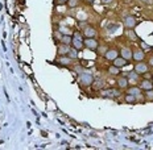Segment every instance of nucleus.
Wrapping results in <instances>:
<instances>
[{"label": "nucleus", "mask_w": 153, "mask_h": 150, "mask_svg": "<svg viewBox=\"0 0 153 150\" xmlns=\"http://www.w3.org/2000/svg\"><path fill=\"white\" fill-rule=\"evenodd\" d=\"M71 46L76 49V50H82L85 46V40L82 38V34L78 32H75L73 34V40H71Z\"/></svg>", "instance_id": "nucleus-1"}, {"label": "nucleus", "mask_w": 153, "mask_h": 150, "mask_svg": "<svg viewBox=\"0 0 153 150\" xmlns=\"http://www.w3.org/2000/svg\"><path fill=\"white\" fill-rule=\"evenodd\" d=\"M135 71H136L139 75L146 74V72L149 71V65H146V63H144L140 61V62H137L136 65H135Z\"/></svg>", "instance_id": "nucleus-2"}, {"label": "nucleus", "mask_w": 153, "mask_h": 150, "mask_svg": "<svg viewBox=\"0 0 153 150\" xmlns=\"http://www.w3.org/2000/svg\"><path fill=\"white\" fill-rule=\"evenodd\" d=\"M79 82L83 86H91L94 82V76L88 74V72H82L81 76H79Z\"/></svg>", "instance_id": "nucleus-3"}, {"label": "nucleus", "mask_w": 153, "mask_h": 150, "mask_svg": "<svg viewBox=\"0 0 153 150\" xmlns=\"http://www.w3.org/2000/svg\"><path fill=\"white\" fill-rule=\"evenodd\" d=\"M103 97H110V99H114V97H118L120 92H119L118 88H110V90H103L102 92H100Z\"/></svg>", "instance_id": "nucleus-4"}, {"label": "nucleus", "mask_w": 153, "mask_h": 150, "mask_svg": "<svg viewBox=\"0 0 153 150\" xmlns=\"http://www.w3.org/2000/svg\"><path fill=\"white\" fill-rule=\"evenodd\" d=\"M124 26H125V29H133L135 26L137 25V20L135 19L133 16H127L124 19Z\"/></svg>", "instance_id": "nucleus-5"}, {"label": "nucleus", "mask_w": 153, "mask_h": 150, "mask_svg": "<svg viewBox=\"0 0 153 150\" xmlns=\"http://www.w3.org/2000/svg\"><path fill=\"white\" fill-rule=\"evenodd\" d=\"M85 46L87 49H91V50H96V48L99 46V42L95 38H86L85 40Z\"/></svg>", "instance_id": "nucleus-6"}, {"label": "nucleus", "mask_w": 153, "mask_h": 150, "mask_svg": "<svg viewBox=\"0 0 153 150\" xmlns=\"http://www.w3.org/2000/svg\"><path fill=\"white\" fill-rule=\"evenodd\" d=\"M132 56H133V51L131 50L129 48H123L120 50V57H123L124 59L131 61V59H132Z\"/></svg>", "instance_id": "nucleus-7"}, {"label": "nucleus", "mask_w": 153, "mask_h": 150, "mask_svg": "<svg viewBox=\"0 0 153 150\" xmlns=\"http://www.w3.org/2000/svg\"><path fill=\"white\" fill-rule=\"evenodd\" d=\"M145 58V51L141 50V49H137V50L133 51V56H132V59L136 61V62H140Z\"/></svg>", "instance_id": "nucleus-8"}, {"label": "nucleus", "mask_w": 153, "mask_h": 150, "mask_svg": "<svg viewBox=\"0 0 153 150\" xmlns=\"http://www.w3.org/2000/svg\"><path fill=\"white\" fill-rule=\"evenodd\" d=\"M116 57H119V51L116 49H111V50H107L104 54V58L107 61H114Z\"/></svg>", "instance_id": "nucleus-9"}, {"label": "nucleus", "mask_w": 153, "mask_h": 150, "mask_svg": "<svg viewBox=\"0 0 153 150\" xmlns=\"http://www.w3.org/2000/svg\"><path fill=\"white\" fill-rule=\"evenodd\" d=\"M96 34V30L93 28V26H86V28L83 29V36L86 38H94Z\"/></svg>", "instance_id": "nucleus-10"}, {"label": "nucleus", "mask_w": 153, "mask_h": 150, "mask_svg": "<svg viewBox=\"0 0 153 150\" xmlns=\"http://www.w3.org/2000/svg\"><path fill=\"white\" fill-rule=\"evenodd\" d=\"M127 63H128V61L127 59H124L123 57H116L114 61H112V65H115L116 67H124V66H127Z\"/></svg>", "instance_id": "nucleus-11"}, {"label": "nucleus", "mask_w": 153, "mask_h": 150, "mask_svg": "<svg viewBox=\"0 0 153 150\" xmlns=\"http://www.w3.org/2000/svg\"><path fill=\"white\" fill-rule=\"evenodd\" d=\"M70 45H65V44H61V45H58V51L57 53L60 54V56H67L69 54V51H70Z\"/></svg>", "instance_id": "nucleus-12"}, {"label": "nucleus", "mask_w": 153, "mask_h": 150, "mask_svg": "<svg viewBox=\"0 0 153 150\" xmlns=\"http://www.w3.org/2000/svg\"><path fill=\"white\" fill-rule=\"evenodd\" d=\"M58 63L61 66H70L73 63V59L69 56H61V58L58 59Z\"/></svg>", "instance_id": "nucleus-13"}, {"label": "nucleus", "mask_w": 153, "mask_h": 150, "mask_svg": "<svg viewBox=\"0 0 153 150\" xmlns=\"http://www.w3.org/2000/svg\"><path fill=\"white\" fill-rule=\"evenodd\" d=\"M116 83H118L119 88H128V78L127 76H119Z\"/></svg>", "instance_id": "nucleus-14"}, {"label": "nucleus", "mask_w": 153, "mask_h": 150, "mask_svg": "<svg viewBox=\"0 0 153 150\" xmlns=\"http://www.w3.org/2000/svg\"><path fill=\"white\" fill-rule=\"evenodd\" d=\"M140 88L141 90H152L153 88V83L152 80H149V79H144V80L141 82V84H140Z\"/></svg>", "instance_id": "nucleus-15"}, {"label": "nucleus", "mask_w": 153, "mask_h": 150, "mask_svg": "<svg viewBox=\"0 0 153 150\" xmlns=\"http://www.w3.org/2000/svg\"><path fill=\"white\" fill-rule=\"evenodd\" d=\"M93 88L95 91H98V90H102L103 87H104V82L102 80V79H94V82H93Z\"/></svg>", "instance_id": "nucleus-16"}, {"label": "nucleus", "mask_w": 153, "mask_h": 150, "mask_svg": "<svg viewBox=\"0 0 153 150\" xmlns=\"http://www.w3.org/2000/svg\"><path fill=\"white\" fill-rule=\"evenodd\" d=\"M127 94H131V95H133V96H139V95H141V88L140 87H129L127 90Z\"/></svg>", "instance_id": "nucleus-17"}, {"label": "nucleus", "mask_w": 153, "mask_h": 150, "mask_svg": "<svg viewBox=\"0 0 153 150\" xmlns=\"http://www.w3.org/2000/svg\"><path fill=\"white\" fill-rule=\"evenodd\" d=\"M71 40H73V36L70 34H62V37H61V44H65V45H70L71 46Z\"/></svg>", "instance_id": "nucleus-18"}, {"label": "nucleus", "mask_w": 153, "mask_h": 150, "mask_svg": "<svg viewBox=\"0 0 153 150\" xmlns=\"http://www.w3.org/2000/svg\"><path fill=\"white\" fill-rule=\"evenodd\" d=\"M108 74L112 75V76L119 75V74H120V67H116L115 65L110 66V67H108Z\"/></svg>", "instance_id": "nucleus-19"}, {"label": "nucleus", "mask_w": 153, "mask_h": 150, "mask_svg": "<svg viewBox=\"0 0 153 150\" xmlns=\"http://www.w3.org/2000/svg\"><path fill=\"white\" fill-rule=\"evenodd\" d=\"M124 100H125V103H128V104H135L137 102V97L133 96V95H131V94H127L124 96Z\"/></svg>", "instance_id": "nucleus-20"}, {"label": "nucleus", "mask_w": 153, "mask_h": 150, "mask_svg": "<svg viewBox=\"0 0 153 150\" xmlns=\"http://www.w3.org/2000/svg\"><path fill=\"white\" fill-rule=\"evenodd\" d=\"M127 37L129 38L131 41H135V42H137V41H139V38H137L136 33H135L132 29H127Z\"/></svg>", "instance_id": "nucleus-21"}, {"label": "nucleus", "mask_w": 153, "mask_h": 150, "mask_svg": "<svg viewBox=\"0 0 153 150\" xmlns=\"http://www.w3.org/2000/svg\"><path fill=\"white\" fill-rule=\"evenodd\" d=\"M78 51H79V50H76V49L71 48V49H70V51H69V54H67V56H69L73 61H74V59H76V58H78Z\"/></svg>", "instance_id": "nucleus-22"}, {"label": "nucleus", "mask_w": 153, "mask_h": 150, "mask_svg": "<svg viewBox=\"0 0 153 150\" xmlns=\"http://www.w3.org/2000/svg\"><path fill=\"white\" fill-rule=\"evenodd\" d=\"M139 74H137V72L136 71H135V70H133V71H131L129 72V74H128V76H127V78L128 79H129V80H137V79H139Z\"/></svg>", "instance_id": "nucleus-23"}, {"label": "nucleus", "mask_w": 153, "mask_h": 150, "mask_svg": "<svg viewBox=\"0 0 153 150\" xmlns=\"http://www.w3.org/2000/svg\"><path fill=\"white\" fill-rule=\"evenodd\" d=\"M144 96H145L146 100H153V88L152 90H146L145 94H144Z\"/></svg>", "instance_id": "nucleus-24"}, {"label": "nucleus", "mask_w": 153, "mask_h": 150, "mask_svg": "<svg viewBox=\"0 0 153 150\" xmlns=\"http://www.w3.org/2000/svg\"><path fill=\"white\" fill-rule=\"evenodd\" d=\"M107 50H108V49H107L106 46H98L96 48V53L99 54V56H104Z\"/></svg>", "instance_id": "nucleus-25"}, {"label": "nucleus", "mask_w": 153, "mask_h": 150, "mask_svg": "<svg viewBox=\"0 0 153 150\" xmlns=\"http://www.w3.org/2000/svg\"><path fill=\"white\" fill-rule=\"evenodd\" d=\"M76 4H78V0H67V5H69L70 8L76 7Z\"/></svg>", "instance_id": "nucleus-26"}, {"label": "nucleus", "mask_w": 153, "mask_h": 150, "mask_svg": "<svg viewBox=\"0 0 153 150\" xmlns=\"http://www.w3.org/2000/svg\"><path fill=\"white\" fill-rule=\"evenodd\" d=\"M140 46H141V50H144V51L148 50V49H151V46H148V45H146L144 41H140Z\"/></svg>", "instance_id": "nucleus-27"}, {"label": "nucleus", "mask_w": 153, "mask_h": 150, "mask_svg": "<svg viewBox=\"0 0 153 150\" xmlns=\"http://www.w3.org/2000/svg\"><path fill=\"white\" fill-rule=\"evenodd\" d=\"M141 3H144V4H146V5H151L153 4V0H140Z\"/></svg>", "instance_id": "nucleus-28"}, {"label": "nucleus", "mask_w": 153, "mask_h": 150, "mask_svg": "<svg viewBox=\"0 0 153 150\" xmlns=\"http://www.w3.org/2000/svg\"><path fill=\"white\" fill-rule=\"evenodd\" d=\"M149 66L153 67V56H152L151 58H149Z\"/></svg>", "instance_id": "nucleus-29"}, {"label": "nucleus", "mask_w": 153, "mask_h": 150, "mask_svg": "<svg viewBox=\"0 0 153 150\" xmlns=\"http://www.w3.org/2000/svg\"><path fill=\"white\" fill-rule=\"evenodd\" d=\"M112 0H103V3H104V4H107V3H111Z\"/></svg>", "instance_id": "nucleus-30"}, {"label": "nucleus", "mask_w": 153, "mask_h": 150, "mask_svg": "<svg viewBox=\"0 0 153 150\" xmlns=\"http://www.w3.org/2000/svg\"><path fill=\"white\" fill-rule=\"evenodd\" d=\"M61 3H67V0H60Z\"/></svg>", "instance_id": "nucleus-31"}, {"label": "nucleus", "mask_w": 153, "mask_h": 150, "mask_svg": "<svg viewBox=\"0 0 153 150\" xmlns=\"http://www.w3.org/2000/svg\"><path fill=\"white\" fill-rule=\"evenodd\" d=\"M152 50H153V48H152Z\"/></svg>", "instance_id": "nucleus-32"}]
</instances>
